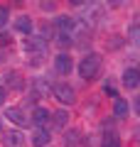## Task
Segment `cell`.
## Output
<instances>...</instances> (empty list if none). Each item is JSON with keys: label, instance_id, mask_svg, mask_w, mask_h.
<instances>
[{"label": "cell", "instance_id": "9", "mask_svg": "<svg viewBox=\"0 0 140 147\" xmlns=\"http://www.w3.org/2000/svg\"><path fill=\"white\" fill-rule=\"evenodd\" d=\"M49 142H52V132L47 130V127H37L35 135H32V145L35 147H47Z\"/></svg>", "mask_w": 140, "mask_h": 147}, {"label": "cell", "instance_id": "2", "mask_svg": "<svg viewBox=\"0 0 140 147\" xmlns=\"http://www.w3.org/2000/svg\"><path fill=\"white\" fill-rule=\"evenodd\" d=\"M52 96L57 98L59 105H74V103H76V91H74L69 84H64V81L52 86Z\"/></svg>", "mask_w": 140, "mask_h": 147}, {"label": "cell", "instance_id": "6", "mask_svg": "<svg viewBox=\"0 0 140 147\" xmlns=\"http://www.w3.org/2000/svg\"><path fill=\"white\" fill-rule=\"evenodd\" d=\"M123 86H125V88H130V91H135L140 86V71L135 66H128L123 71Z\"/></svg>", "mask_w": 140, "mask_h": 147}, {"label": "cell", "instance_id": "13", "mask_svg": "<svg viewBox=\"0 0 140 147\" xmlns=\"http://www.w3.org/2000/svg\"><path fill=\"white\" fill-rule=\"evenodd\" d=\"M5 118H7L10 123H15V125H25V120H27L17 105H10V108H5Z\"/></svg>", "mask_w": 140, "mask_h": 147}, {"label": "cell", "instance_id": "16", "mask_svg": "<svg viewBox=\"0 0 140 147\" xmlns=\"http://www.w3.org/2000/svg\"><path fill=\"white\" fill-rule=\"evenodd\" d=\"M10 22V7L7 5H0V30Z\"/></svg>", "mask_w": 140, "mask_h": 147}, {"label": "cell", "instance_id": "15", "mask_svg": "<svg viewBox=\"0 0 140 147\" xmlns=\"http://www.w3.org/2000/svg\"><path fill=\"white\" fill-rule=\"evenodd\" d=\"M79 140H81V132H79V130H69L67 137H64V145H67V147H76Z\"/></svg>", "mask_w": 140, "mask_h": 147}, {"label": "cell", "instance_id": "18", "mask_svg": "<svg viewBox=\"0 0 140 147\" xmlns=\"http://www.w3.org/2000/svg\"><path fill=\"white\" fill-rule=\"evenodd\" d=\"M7 44H10V34L0 32V47H7Z\"/></svg>", "mask_w": 140, "mask_h": 147}, {"label": "cell", "instance_id": "20", "mask_svg": "<svg viewBox=\"0 0 140 147\" xmlns=\"http://www.w3.org/2000/svg\"><path fill=\"white\" fill-rule=\"evenodd\" d=\"M0 127H3V120H0Z\"/></svg>", "mask_w": 140, "mask_h": 147}, {"label": "cell", "instance_id": "4", "mask_svg": "<svg viewBox=\"0 0 140 147\" xmlns=\"http://www.w3.org/2000/svg\"><path fill=\"white\" fill-rule=\"evenodd\" d=\"M71 69H74V61H71V57H69L67 52H62V54L54 57V71L57 74L67 76V74H71Z\"/></svg>", "mask_w": 140, "mask_h": 147}, {"label": "cell", "instance_id": "8", "mask_svg": "<svg viewBox=\"0 0 140 147\" xmlns=\"http://www.w3.org/2000/svg\"><path fill=\"white\" fill-rule=\"evenodd\" d=\"M12 27H15L17 34H25V37H32V20L27 15H20L15 22H12Z\"/></svg>", "mask_w": 140, "mask_h": 147}, {"label": "cell", "instance_id": "11", "mask_svg": "<svg viewBox=\"0 0 140 147\" xmlns=\"http://www.w3.org/2000/svg\"><path fill=\"white\" fill-rule=\"evenodd\" d=\"M5 147H22L25 145V135L20 130H5Z\"/></svg>", "mask_w": 140, "mask_h": 147}, {"label": "cell", "instance_id": "14", "mask_svg": "<svg viewBox=\"0 0 140 147\" xmlns=\"http://www.w3.org/2000/svg\"><path fill=\"white\" fill-rule=\"evenodd\" d=\"M101 147H123V142H120V137L116 132H106L103 140H101Z\"/></svg>", "mask_w": 140, "mask_h": 147}, {"label": "cell", "instance_id": "1", "mask_svg": "<svg viewBox=\"0 0 140 147\" xmlns=\"http://www.w3.org/2000/svg\"><path fill=\"white\" fill-rule=\"evenodd\" d=\"M79 76H81L84 81H91V79H96L99 76V71H101V57L99 54H86V57L79 61Z\"/></svg>", "mask_w": 140, "mask_h": 147}, {"label": "cell", "instance_id": "10", "mask_svg": "<svg viewBox=\"0 0 140 147\" xmlns=\"http://www.w3.org/2000/svg\"><path fill=\"white\" fill-rule=\"evenodd\" d=\"M49 123H52L57 130H62V127H67L69 125V113H67V108H59V110H54L52 115H49Z\"/></svg>", "mask_w": 140, "mask_h": 147}, {"label": "cell", "instance_id": "17", "mask_svg": "<svg viewBox=\"0 0 140 147\" xmlns=\"http://www.w3.org/2000/svg\"><path fill=\"white\" fill-rule=\"evenodd\" d=\"M103 91H106V93L111 96V98H118V93H116V88H113L111 84H106V86H103Z\"/></svg>", "mask_w": 140, "mask_h": 147}, {"label": "cell", "instance_id": "3", "mask_svg": "<svg viewBox=\"0 0 140 147\" xmlns=\"http://www.w3.org/2000/svg\"><path fill=\"white\" fill-rule=\"evenodd\" d=\"M22 49L27 54H35V57H44L47 54V42L39 39V37H27L25 42H22Z\"/></svg>", "mask_w": 140, "mask_h": 147}, {"label": "cell", "instance_id": "19", "mask_svg": "<svg viewBox=\"0 0 140 147\" xmlns=\"http://www.w3.org/2000/svg\"><path fill=\"white\" fill-rule=\"evenodd\" d=\"M5 98H7V88H5V86H0V105L5 103Z\"/></svg>", "mask_w": 140, "mask_h": 147}, {"label": "cell", "instance_id": "5", "mask_svg": "<svg viewBox=\"0 0 140 147\" xmlns=\"http://www.w3.org/2000/svg\"><path fill=\"white\" fill-rule=\"evenodd\" d=\"M54 27H57V34H71L74 30H76V22L71 20V17H67V15H57L54 17Z\"/></svg>", "mask_w": 140, "mask_h": 147}, {"label": "cell", "instance_id": "7", "mask_svg": "<svg viewBox=\"0 0 140 147\" xmlns=\"http://www.w3.org/2000/svg\"><path fill=\"white\" fill-rule=\"evenodd\" d=\"M49 115H52V110H47V108H42V105H37V108L32 110V118H30V120L35 123L37 127H44L47 123H49Z\"/></svg>", "mask_w": 140, "mask_h": 147}, {"label": "cell", "instance_id": "12", "mask_svg": "<svg viewBox=\"0 0 140 147\" xmlns=\"http://www.w3.org/2000/svg\"><path fill=\"white\" fill-rule=\"evenodd\" d=\"M113 115L116 118H128L130 115V105L125 98H113Z\"/></svg>", "mask_w": 140, "mask_h": 147}]
</instances>
